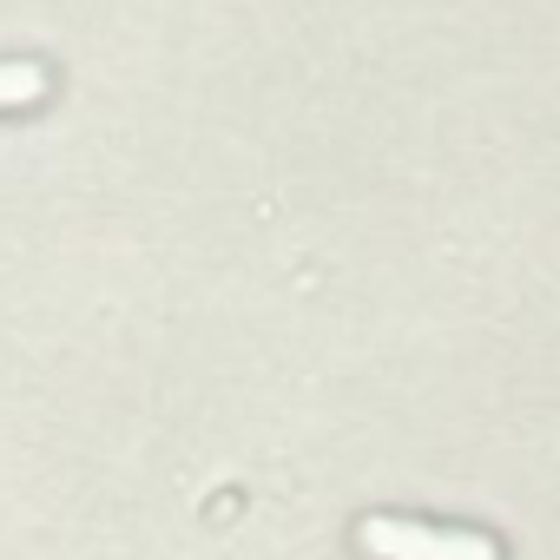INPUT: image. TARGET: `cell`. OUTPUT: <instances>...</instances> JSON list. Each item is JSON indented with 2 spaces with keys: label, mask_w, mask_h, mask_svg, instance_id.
I'll list each match as a JSON object with an SVG mask.
<instances>
[{
  "label": "cell",
  "mask_w": 560,
  "mask_h": 560,
  "mask_svg": "<svg viewBox=\"0 0 560 560\" xmlns=\"http://www.w3.org/2000/svg\"><path fill=\"white\" fill-rule=\"evenodd\" d=\"M357 547L370 560H508V547L481 527H442L416 514H363Z\"/></svg>",
  "instance_id": "6da1fadb"
},
{
  "label": "cell",
  "mask_w": 560,
  "mask_h": 560,
  "mask_svg": "<svg viewBox=\"0 0 560 560\" xmlns=\"http://www.w3.org/2000/svg\"><path fill=\"white\" fill-rule=\"evenodd\" d=\"M54 93V67L47 60H0V113H27Z\"/></svg>",
  "instance_id": "7a4b0ae2"
}]
</instances>
